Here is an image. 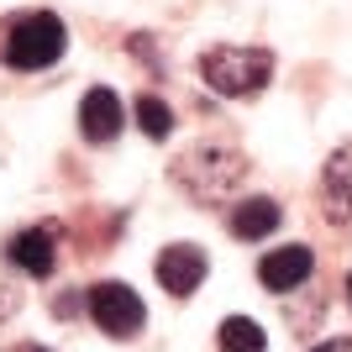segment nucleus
I'll list each match as a JSON object with an SVG mask.
<instances>
[{
  "label": "nucleus",
  "instance_id": "1",
  "mask_svg": "<svg viewBox=\"0 0 352 352\" xmlns=\"http://www.w3.org/2000/svg\"><path fill=\"white\" fill-rule=\"evenodd\" d=\"M69 47V32L53 11H16L0 21V63L16 74L32 69H53Z\"/></svg>",
  "mask_w": 352,
  "mask_h": 352
},
{
  "label": "nucleus",
  "instance_id": "2",
  "mask_svg": "<svg viewBox=\"0 0 352 352\" xmlns=\"http://www.w3.org/2000/svg\"><path fill=\"white\" fill-rule=\"evenodd\" d=\"M200 79H206L216 95L226 100H248L258 89H268L274 79V53L268 47H236V43H221L200 53Z\"/></svg>",
  "mask_w": 352,
  "mask_h": 352
},
{
  "label": "nucleus",
  "instance_id": "3",
  "mask_svg": "<svg viewBox=\"0 0 352 352\" xmlns=\"http://www.w3.org/2000/svg\"><path fill=\"white\" fill-rule=\"evenodd\" d=\"M89 321L100 326L105 337H116V342H126V337H137L142 331V321H147V305L137 300V289L132 284H121V279H100V284H89Z\"/></svg>",
  "mask_w": 352,
  "mask_h": 352
},
{
  "label": "nucleus",
  "instance_id": "4",
  "mask_svg": "<svg viewBox=\"0 0 352 352\" xmlns=\"http://www.w3.org/2000/svg\"><path fill=\"white\" fill-rule=\"evenodd\" d=\"M206 268H210V258L195 242H168V248L158 252V284L174 300H190L200 284H206Z\"/></svg>",
  "mask_w": 352,
  "mask_h": 352
},
{
  "label": "nucleus",
  "instance_id": "5",
  "mask_svg": "<svg viewBox=\"0 0 352 352\" xmlns=\"http://www.w3.org/2000/svg\"><path fill=\"white\" fill-rule=\"evenodd\" d=\"M79 132H85V142L105 147V142H116L121 137V95L116 89H85V100H79Z\"/></svg>",
  "mask_w": 352,
  "mask_h": 352
},
{
  "label": "nucleus",
  "instance_id": "6",
  "mask_svg": "<svg viewBox=\"0 0 352 352\" xmlns=\"http://www.w3.org/2000/svg\"><path fill=\"white\" fill-rule=\"evenodd\" d=\"M310 268H316V252H310L305 242H294V248H274V252H263V263H258V279H263V289L289 294V289H300V284L310 279Z\"/></svg>",
  "mask_w": 352,
  "mask_h": 352
},
{
  "label": "nucleus",
  "instance_id": "7",
  "mask_svg": "<svg viewBox=\"0 0 352 352\" xmlns=\"http://www.w3.org/2000/svg\"><path fill=\"white\" fill-rule=\"evenodd\" d=\"M321 200L331 221H352V142H342L321 168Z\"/></svg>",
  "mask_w": 352,
  "mask_h": 352
},
{
  "label": "nucleus",
  "instance_id": "8",
  "mask_svg": "<svg viewBox=\"0 0 352 352\" xmlns=\"http://www.w3.org/2000/svg\"><path fill=\"white\" fill-rule=\"evenodd\" d=\"M11 263L27 268L32 279H47L58 268V248H53V232L47 226H27V232L11 236Z\"/></svg>",
  "mask_w": 352,
  "mask_h": 352
},
{
  "label": "nucleus",
  "instance_id": "9",
  "mask_svg": "<svg viewBox=\"0 0 352 352\" xmlns=\"http://www.w3.org/2000/svg\"><path fill=\"white\" fill-rule=\"evenodd\" d=\"M279 200H268V195H252V200H236V210L226 216V226H232V236H242V242H263L268 232H279Z\"/></svg>",
  "mask_w": 352,
  "mask_h": 352
},
{
  "label": "nucleus",
  "instance_id": "10",
  "mask_svg": "<svg viewBox=\"0 0 352 352\" xmlns=\"http://www.w3.org/2000/svg\"><path fill=\"white\" fill-rule=\"evenodd\" d=\"M221 352H268V337H263V326L252 321V316H226L216 331Z\"/></svg>",
  "mask_w": 352,
  "mask_h": 352
},
{
  "label": "nucleus",
  "instance_id": "11",
  "mask_svg": "<svg viewBox=\"0 0 352 352\" xmlns=\"http://www.w3.org/2000/svg\"><path fill=\"white\" fill-rule=\"evenodd\" d=\"M137 126H142L153 142H163V137L174 132V111H168L158 95H142V100H137Z\"/></svg>",
  "mask_w": 352,
  "mask_h": 352
},
{
  "label": "nucleus",
  "instance_id": "12",
  "mask_svg": "<svg viewBox=\"0 0 352 352\" xmlns=\"http://www.w3.org/2000/svg\"><path fill=\"white\" fill-rule=\"evenodd\" d=\"M310 352H347V342H321V347H310Z\"/></svg>",
  "mask_w": 352,
  "mask_h": 352
},
{
  "label": "nucleus",
  "instance_id": "13",
  "mask_svg": "<svg viewBox=\"0 0 352 352\" xmlns=\"http://www.w3.org/2000/svg\"><path fill=\"white\" fill-rule=\"evenodd\" d=\"M16 352H47V347H37V342H21V347H16Z\"/></svg>",
  "mask_w": 352,
  "mask_h": 352
},
{
  "label": "nucleus",
  "instance_id": "14",
  "mask_svg": "<svg viewBox=\"0 0 352 352\" xmlns=\"http://www.w3.org/2000/svg\"><path fill=\"white\" fill-rule=\"evenodd\" d=\"M347 300H352V274H347Z\"/></svg>",
  "mask_w": 352,
  "mask_h": 352
}]
</instances>
